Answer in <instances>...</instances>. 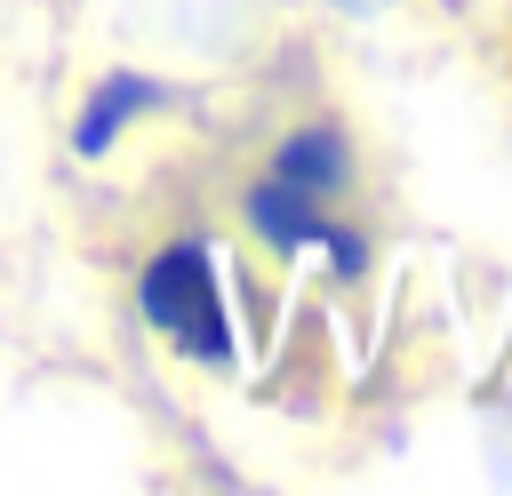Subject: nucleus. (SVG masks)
Listing matches in <instances>:
<instances>
[{
  "mask_svg": "<svg viewBox=\"0 0 512 496\" xmlns=\"http://www.w3.org/2000/svg\"><path fill=\"white\" fill-rule=\"evenodd\" d=\"M264 176L328 200V208H352V184H360V152H352V128L344 120H288L264 152Z\"/></svg>",
  "mask_w": 512,
  "mask_h": 496,
  "instance_id": "3",
  "label": "nucleus"
},
{
  "mask_svg": "<svg viewBox=\"0 0 512 496\" xmlns=\"http://www.w3.org/2000/svg\"><path fill=\"white\" fill-rule=\"evenodd\" d=\"M232 216H240V232H248L264 256H280V264H296V256L320 248L336 280H360V272H368V232L352 224V208H328V200H312V192H296V184H280V176H264V168L240 184Z\"/></svg>",
  "mask_w": 512,
  "mask_h": 496,
  "instance_id": "2",
  "label": "nucleus"
},
{
  "mask_svg": "<svg viewBox=\"0 0 512 496\" xmlns=\"http://www.w3.org/2000/svg\"><path fill=\"white\" fill-rule=\"evenodd\" d=\"M160 112H168V80L160 72H136V64H112V72L88 80V96L72 112V152L80 160H104V152L128 144V128H144Z\"/></svg>",
  "mask_w": 512,
  "mask_h": 496,
  "instance_id": "4",
  "label": "nucleus"
},
{
  "mask_svg": "<svg viewBox=\"0 0 512 496\" xmlns=\"http://www.w3.org/2000/svg\"><path fill=\"white\" fill-rule=\"evenodd\" d=\"M328 8H344V16H376V8H392V0H328Z\"/></svg>",
  "mask_w": 512,
  "mask_h": 496,
  "instance_id": "5",
  "label": "nucleus"
},
{
  "mask_svg": "<svg viewBox=\"0 0 512 496\" xmlns=\"http://www.w3.org/2000/svg\"><path fill=\"white\" fill-rule=\"evenodd\" d=\"M136 320L192 368H232L240 336H232V304H224V272L208 240H160L136 264Z\"/></svg>",
  "mask_w": 512,
  "mask_h": 496,
  "instance_id": "1",
  "label": "nucleus"
}]
</instances>
